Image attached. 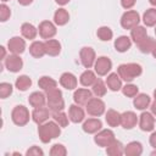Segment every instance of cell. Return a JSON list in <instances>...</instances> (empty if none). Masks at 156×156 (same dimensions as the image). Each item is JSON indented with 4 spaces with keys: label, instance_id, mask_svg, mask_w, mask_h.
<instances>
[{
    "label": "cell",
    "instance_id": "obj_43",
    "mask_svg": "<svg viewBox=\"0 0 156 156\" xmlns=\"http://www.w3.org/2000/svg\"><path fill=\"white\" fill-rule=\"evenodd\" d=\"M10 16H11L10 7L7 5H5V4H1L0 5V21L5 22V21H7L10 18Z\"/></svg>",
    "mask_w": 156,
    "mask_h": 156
},
{
    "label": "cell",
    "instance_id": "obj_4",
    "mask_svg": "<svg viewBox=\"0 0 156 156\" xmlns=\"http://www.w3.org/2000/svg\"><path fill=\"white\" fill-rule=\"evenodd\" d=\"M11 118L16 126H20V127L26 126L29 122V111L26 106L17 105L13 107V110L11 112Z\"/></svg>",
    "mask_w": 156,
    "mask_h": 156
},
{
    "label": "cell",
    "instance_id": "obj_5",
    "mask_svg": "<svg viewBox=\"0 0 156 156\" xmlns=\"http://www.w3.org/2000/svg\"><path fill=\"white\" fill-rule=\"evenodd\" d=\"M139 22H140V16L134 10L126 11L121 17V26L124 29H132V28L136 27L139 24Z\"/></svg>",
    "mask_w": 156,
    "mask_h": 156
},
{
    "label": "cell",
    "instance_id": "obj_19",
    "mask_svg": "<svg viewBox=\"0 0 156 156\" xmlns=\"http://www.w3.org/2000/svg\"><path fill=\"white\" fill-rule=\"evenodd\" d=\"M68 117L69 119L73 122V123H80L85 115H84V111L82 107H79V105L74 104V105H71L69 106V110H68Z\"/></svg>",
    "mask_w": 156,
    "mask_h": 156
},
{
    "label": "cell",
    "instance_id": "obj_50",
    "mask_svg": "<svg viewBox=\"0 0 156 156\" xmlns=\"http://www.w3.org/2000/svg\"><path fill=\"white\" fill-rule=\"evenodd\" d=\"M0 49H1V58H2V60H5V57H6V56H5V48H4V46H1Z\"/></svg>",
    "mask_w": 156,
    "mask_h": 156
},
{
    "label": "cell",
    "instance_id": "obj_56",
    "mask_svg": "<svg viewBox=\"0 0 156 156\" xmlns=\"http://www.w3.org/2000/svg\"><path fill=\"white\" fill-rule=\"evenodd\" d=\"M155 34H156V27H155Z\"/></svg>",
    "mask_w": 156,
    "mask_h": 156
},
{
    "label": "cell",
    "instance_id": "obj_48",
    "mask_svg": "<svg viewBox=\"0 0 156 156\" xmlns=\"http://www.w3.org/2000/svg\"><path fill=\"white\" fill-rule=\"evenodd\" d=\"M150 108H151V113H152L154 116H156V100L151 104V107H150Z\"/></svg>",
    "mask_w": 156,
    "mask_h": 156
},
{
    "label": "cell",
    "instance_id": "obj_30",
    "mask_svg": "<svg viewBox=\"0 0 156 156\" xmlns=\"http://www.w3.org/2000/svg\"><path fill=\"white\" fill-rule=\"evenodd\" d=\"M96 79L98 78H96L95 73L93 71H90L89 68H87V71H84L80 74V77H79V82H80V84L83 87H90V85H93Z\"/></svg>",
    "mask_w": 156,
    "mask_h": 156
},
{
    "label": "cell",
    "instance_id": "obj_47",
    "mask_svg": "<svg viewBox=\"0 0 156 156\" xmlns=\"http://www.w3.org/2000/svg\"><path fill=\"white\" fill-rule=\"evenodd\" d=\"M17 1H18V4H21V5H23V6L30 5V4L33 2V0H17Z\"/></svg>",
    "mask_w": 156,
    "mask_h": 156
},
{
    "label": "cell",
    "instance_id": "obj_55",
    "mask_svg": "<svg viewBox=\"0 0 156 156\" xmlns=\"http://www.w3.org/2000/svg\"><path fill=\"white\" fill-rule=\"evenodd\" d=\"M1 1H4V2H5V1H9V0H1Z\"/></svg>",
    "mask_w": 156,
    "mask_h": 156
},
{
    "label": "cell",
    "instance_id": "obj_36",
    "mask_svg": "<svg viewBox=\"0 0 156 156\" xmlns=\"http://www.w3.org/2000/svg\"><path fill=\"white\" fill-rule=\"evenodd\" d=\"M155 43H156V41H155L152 38L146 37L141 43H139V44H138V48H139V50H140L143 54H149V52H151V51H152Z\"/></svg>",
    "mask_w": 156,
    "mask_h": 156
},
{
    "label": "cell",
    "instance_id": "obj_18",
    "mask_svg": "<svg viewBox=\"0 0 156 156\" xmlns=\"http://www.w3.org/2000/svg\"><path fill=\"white\" fill-rule=\"evenodd\" d=\"M49 116H50L49 108H48V107H44V106H41V107H35V108L33 110V112H32V119H33L35 123H38V124H41V123L46 122L48 118H49Z\"/></svg>",
    "mask_w": 156,
    "mask_h": 156
},
{
    "label": "cell",
    "instance_id": "obj_7",
    "mask_svg": "<svg viewBox=\"0 0 156 156\" xmlns=\"http://www.w3.org/2000/svg\"><path fill=\"white\" fill-rule=\"evenodd\" d=\"M115 139V133L111 129H100L99 133L94 136V141L101 146V147H107Z\"/></svg>",
    "mask_w": 156,
    "mask_h": 156
},
{
    "label": "cell",
    "instance_id": "obj_41",
    "mask_svg": "<svg viewBox=\"0 0 156 156\" xmlns=\"http://www.w3.org/2000/svg\"><path fill=\"white\" fill-rule=\"evenodd\" d=\"M12 94V85L10 83H1L0 84V98L1 99H6L7 96H10Z\"/></svg>",
    "mask_w": 156,
    "mask_h": 156
},
{
    "label": "cell",
    "instance_id": "obj_24",
    "mask_svg": "<svg viewBox=\"0 0 156 156\" xmlns=\"http://www.w3.org/2000/svg\"><path fill=\"white\" fill-rule=\"evenodd\" d=\"M45 101H46V95H44L43 93L40 91H34L29 95L28 98V102L30 106H33L34 108L35 107H41L45 105Z\"/></svg>",
    "mask_w": 156,
    "mask_h": 156
},
{
    "label": "cell",
    "instance_id": "obj_33",
    "mask_svg": "<svg viewBox=\"0 0 156 156\" xmlns=\"http://www.w3.org/2000/svg\"><path fill=\"white\" fill-rule=\"evenodd\" d=\"M38 85H39V88H41L44 91H48V90H50V89L57 88V82H56L55 79L50 78V77L44 76V77L39 78V80H38Z\"/></svg>",
    "mask_w": 156,
    "mask_h": 156
},
{
    "label": "cell",
    "instance_id": "obj_28",
    "mask_svg": "<svg viewBox=\"0 0 156 156\" xmlns=\"http://www.w3.org/2000/svg\"><path fill=\"white\" fill-rule=\"evenodd\" d=\"M106 154L111 156H121L124 154V146L122 145L121 141L113 140L107 147H106Z\"/></svg>",
    "mask_w": 156,
    "mask_h": 156
},
{
    "label": "cell",
    "instance_id": "obj_51",
    "mask_svg": "<svg viewBox=\"0 0 156 156\" xmlns=\"http://www.w3.org/2000/svg\"><path fill=\"white\" fill-rule=\"evenodd\" d=\"M151 54H152V56H154V57L156 58V43H155V45H154V49H152Z\"/></svg>",
    "mask_w": 156,
    "mask_h": 156
},
{
    "label": "cell",
    "instance_id": "obj_31",
    "mask_svg": "<svg viewBox=\"0 0 156 156\" xmlns=\"http://www.w3.org/2000/svg\"><path fill=\"white\" fill-rule=\"evenodd\" d=\"M105 119L110 127H117L121 124V113H118L116 110H108L105 115Z\"/></svg>",
    "mask_w": 156,
    "mask_h": 156
},
{
    "label": "cell",
    "instance_id": "obj_38",
    "mask_svg": "<svg viewBox=\"0 0 156 156\" xmlns=\"http://www.w3.org/2000/svg\"><path fill=\"white\" fill-rule=\"evenodd\" d=\"M68 116L63 111H56L52 112V119L60 126V127H67L68 126Z\"/></svg>",
    "mask_w": 156,
    "mask_h": 156
},
{
    "label": "cell",
    "instance_id": "obj_8",
    "mask_svg": "<svg viewBox=\"0 0 156 156\" xmlns=\"http://www.w3.org/2000/svg\"><path fill=\"white\" fill-rule=\"evenodd\" d=\"M79 57H80V62L85 68H90L91 66H94L95 63V51L93 48L90 46H84L80 49L79 51Z\"/></svg>",
    "mask_w": 156,
    "mask_h": 156
},
{
    "label": "cell",
    "instance_id": "obj_12",
    "mask_svg": "<svg viewBox=\"0 0 156 156\" xmlns=\"http://www.w3.org/2000/svg\"><path fill=\"white\" fill-rule=\"evenodd\" d=\"M39 34L43 39H51L56 34V26L50 21H43L39 24Z\"/></svg>",
    "mask_w": 156,
    "mask_h": 156
},
{
    "label": "cell",
    "instance_id": "obj_53",
    "mask_svg": "<svg viewBox=\"0 0 156 156\" xmlns=\"http://www.w3.org/2000/svg\"><path fill=\"white\" fill-rule=\"evenodd\" d=\"M154 98H155V100H156V89L154 90Z\"/></svg>",
    "mask_w": 156,
    "mask_h": 156
},
{
    "label": "cell",
    "instance_id": "obj_32",
    "mask_svg": "<svg viewBox=\"0 0 156 156\" xmlns=\"http://www.w3.org/2000/svg\"><path fill=\"white\" fill-rule=\"evenodd\" d=\"M21 33L22 35L26 38V39H34L37 37V33H38V29L32 24V23H23L21 26Z\"/></svg>",
    "mask_w": 156,
    "mask_h": 156
},
{
    "label": "cell",
    "instance_id": "obj_49",
    "mask_svg": "<svg viewBox=\"0 0 156 156\" xmlns=\"http://www.w3.org/2000/svg\"><path fill=\"white\" fill-rule=\"evenodd\" d=\"M55 1H56V4H58L61 6H63V5H66V4L69 2V0H55Z\"/></svg>",
    "mask_w": 156,
    "mask_h": 156
},
{
    "label": "cell",
    "instance_id": "obj_34",
    "mask_svg": "<svg viewBox=\"0 0 156 156\" xmlns=\"http://www.w3.org/2000/svg\"><path fill=\"white\" fill-rule=\"evenodd\" d=\"M143 21L146 27H152L156 24V9H147L143 15Z\"/></svg>",
    "mask_w": 156,
    "mask_h": 156
},
{
    "label": "cell",
    "instance_id": "obj_52",
    "mask_svg": "<svg viewBox=\"0 0 156 156\" xmlns=\"http://www.w3.org/2000/svg\"><path fill=\"white\" fill-rule=\"evenodd\" d=\"M149 2H150L152 6H156V0H149Z\"/></svg>",
    "mask_w": 156,
    "mask_h": 156
},
{
    "label": "cell",
    "instance_id": "obj_2",
    "mask_svg": "<svg viewBox=\"0 0 156 156\" xmlns=\"http://www.w3.org/2000/svg\"><path fill=\"white\" fill-rule=\"evenodd\" d=\"M143 72V68L138 63H123L117 68V73L124 82H132L136 77H139Z\"/></svg>",
    "mask_w": 156,
    "mask_h": 156
},
{
    "label": "cell",
    "instance_id": "obj_6",
    "mask_svg": "<svg viewBox=\"0 0 156 156\" xmlns=\"http://www.w3.org/2000/svg\"><path fill=\"white\" fill-rule=\"evenodd\" d=\"M85 107H87V112L94 117H99L105 112V102L98 96L91 98L85 105Z\"/></svg>",
    "mask_w": 156,
    "mask_h": 156
},
{
    "label": "cell",
    "instance_id": "obj_26",
    "mask_svg": "<svg viewBox=\"0 0 156 156\" xmlns=\"http://www.w3.org/2000/svg\"><path fill=\"white\" fill-rule=\"evenodd\" d=\"M29 52H30V55H32L33 57H35V58L43 57V56L46 54L44 43H43V41H33V43L30 44V46H29Z\"/></svg>",
    "mask_w": 156,
    "mask_h": 156
},
{
    "label": "cell",
    "instance_id": "obj_42",
    "mask_svg": "<svg viewBox=\"0 0 156 156\" xmlns=\"http://www.w3.org/2000/svg\"><path fill=\"white\" fill-rule=\"evenodd\" d=\"M66 154H67V150L62 144H55L50 150L51 156H65Z\"/></svg>",
    "mask_w": 156,
    "mask_h": 156
},
{
    "label": "cell",
    "instance_id": "obj_27",
    "mask_svg": "<svg viewBox=\"0 0 156 156\" xmlns=\"http://www.w3.org/2000/svg\"><path fill=\"white\" fill-rule=\"evenodd\" d=\"M150 102H151L150 96L146 95V94H136L134 96V101H133L135 108L136 110H141V111L145 110L150 105Z\"/></svg>",
    "mask_w": 156,
    "mask_h": 156
},
{
    "label": "cell",
    "instance_id": "obj_11",
    "mask_svg": "<svg viewBox=\"0 0 156 156\" xmlns=\"http://www.w3.org/2000/svg\"><path fill=\"white\" fill-rule=\"evenodd\" d=\"M7 49L10 52L20 55L26 50V41L21 37H12L7 41Z\"/></svg>",
    "mask_w": 156,
    "mask_h": 156
},
{
    "label": "cell",
    "instance_id": "obj_35",
    "mask_svg": "<svg viewBox=\"0 0 156 156\" xmlns=\"http://www.w3.org/2000/svg\"><path fill=\"white\" fill-rule=\"evenodd\" d=\"M15 85H16V88L18 89V90H21V91H26L30 85H32V79L28 77V76H20L17 79H16V82H15Z\"/></svg>",
    "mask_w": 156,
    "mask_h": 156
},
{
    "label": "cell",
    "instance_id": "obj_10",
    "mask_svg": "<svg viewBox=\"0 0 156 156\" xmlns=\"http://www.w3.org/2000/svg\"><path fill=\"white\" fill-rule=\"evenodd\" d=\"M5 67H6L10 72L16 73V72H18V71L22 69V67H23V61H22V58H21L18 55L11 54V55H9V56L5 57Z\"/></svg>",
    "mask_w": 156,
    "mask_h": 156
},
{
    "label": "cell",
    "instance_id": "obj_29",
    "mask_svg": "<svg viewBox=\"0 0 156 156\" xmlns=\"http://www.w3.org/2000/svg\"><path fill=\"white\" fill-rule=\"evenodd\" d=\"M69 20V13L66 9H58L54 13V22L57 26H65Z\"/></svg>",
    "mask_w": 156,
    "mask_h": 156
},
{
    "label": "cell",
    "instance_id": "obj_1",
    "mask_svg": "<svg viewBox=\"0 0 156 156\" xmlns=\"http://www.w3.org/2000/svg\"><path fill=\"white\" fill-rule=\"evenodd\" d=\"M38 134H39L40 140L44 144H48L52 139L57 138L61 134V129H60V126L55 121L44 122V123L39 124V127H38Z\"/></svg>",
    "mask_w": 156,
    "mask_h": 156
},
{
    "label": "cell",
    "instance_id": "obj_44",
    "mask_svg": "<svg viewBox=\"0 0 156 156\" xmlns=\"http://www.w3.org/2000/svg\"><path fill=\"white\" fill-rule=\"evenodd\" d=\"M26 155L27 156H43L44 155V151L39 147V146H32L30 149H28L27 150V152H26Z\"/></svg>",
    "mask_w": 156,
    "mask_h": 156
},
{
    "label": "cell",
    "instance_id": "obj_45",
    "mask_svg": "<svg viewBox=\"0 0 156 156\" xmlns=\"http://www.w3.org/2000/svg\"><path fill=\"white\" fill-rule=\"evenodd\" d=\"M135 2H136V0H121V5H122V7L126 9V10L132 9V7L135 5Z\"/></svg>",
    "mask_w": 156,
    "mask_h": 156
},
{
    "label": "cell",
    "instance_id": "obj_25",
    "mask_svg": "<svg viewBox=\"0 0 156 156\" xmlns=\"http://www.w3.org/2000/svg\"><path fill=\"white\" fill-rule=\"evenodd\" d=\"M143 154V145L139 141H130L124 146V155L139 156Z\"/></svg>",
    "mask_w": 156,
    "mask_h": 156
},
{
    "label": "cell",
    "instance_id": "obj_21",
    "mask_svg": "<svg viewBox=\"0 0 156 156\" xmlns=\"http://www.w3.org/2000/svg\"><path fill=\"white\" fill-rule=\"evenodd\" d=\"M146 37H147V30L143 26H136V27H134V28L130 29V39L136 45L139 43H141Z\"/></svg>",
    "mask_w": 156,
    "mask_h": 156
},
{
    "label": "cell",
    "instance_id": "obj_14",
    "mask_svg": "<svg viewBox=\"0 0 156 156\" xmlns=\"http://www.w3.org/2000/svg\"><path fill=\"white\" fill-rule=\"evenodd\" d=\"M138 117L133 111H126L121 115V126L124 129H132L136 126Z\"/></svg>",
    "mask_w": 156,
    "mask_h": 156
},
{
    "label": "cell",
    "instance_id": "obj_13",
    "mask_svg": "<svg viewBox=\"0 0 156 156\" xmlns=\"http://www.w3.org/2000/svg\"><path fill=\"white\" fill-rule=\"evenodd\" d=\"M139 127L144 132H151L155 127V118L154 115L150 112H143L139 118Z\"/></svg>",
    "mask_w": 156,
    "mask_h": 156
},
{
    "label": "cell",
    "instance_id": "obj_17",
    "mask_svg": "<svg viewBox=\"0 0 156 156\" xmlns=\"http://www.w3.org/2000/svg\"><path fill=\"white\" fill-rule=\"evenodd\" d=\"M102 127V123L99 118H88L87 121H84L82 128L85 133L88 134H94V133H98Z\"/></svg>",
    "mask_w": 156,
    "mask_h": 156
},
{
    "label": "cell",
    "instance_id": "obj_3",
    "mask_svg": "<svg viewBox=\"0 0 156 156\" xmlns=\"http://www.w3.org/2000/svg\"><path fill=\"white\" fill-rule=\"evenodd\" d=\"M46 102L50 111H62L65 108V101L62 98V93L58 88H54L46 91Z\"/></svg>",
    "mask_w": 156,
    "mask_h": 156
},
{
    "label": "cell",
    "instance_id": "obj_37",
    "mask_svg": "<svg viewBox=\"0 0 156 156\" xmlns=\"http://www.w3.org/2000/svg\"><path fill=\"white\" fill-rule=\"evenodd\" d=\"M96 35H98V38H99L100 40H102V41H108V40L112 39V37H113V32L111 30L110 27L102 26V27H100V28L98 29Z\"/></svg>",
    "mask_w": 156,
    "mask_h": 156
},
{
    "label": "cell",
    "instance_id": "obj_40",
    "mask_svg": "<svg viewBox=\"0 0 156 156\" xmlns=\"http://www.w3.org/2000/svg\"><path fill=\"white\" fill-rule=\"evenodd\" d=\"M122 93L127 98H134L138 94V87L134 84H126L124 87H122Z\"/></svg>",
    "mask_w": 156,
    "mask_h": 156
},
{
    "label": "cell",
    "instance_id": "obj_46",
    "mask_svg": "<svg viewBox=\"0 0 156 156\" xmlns=\"http://www.w3.org/2000/svg\"><path fill=\"white\" fill-rule=\"evenodd\" d=\"M149 141H150V145H151L154 149H156V132H154V133L150 135Z\"/></svg>",
    "mask_w": 156,
    "mask_h": 156
},
{
    "label": "cell",
    "instance_id": "obj_9",
    "mask_svg": "<svg viewBox=\"0 0 156 156\" xmlns=\"http://www.w3.org/2000/svg\"><path fill=\"white\" fill-rule=\"evenodd\" d=\"M94 68H95V73L98 76H106L112 68V62H111V60L108 57L100 56V57H98L95 60Z\"/></svg>",
    "mask_w": 156,
    "mask_h": 156
},
{
    "label": "cell",
    "instance_id": "obj_15",
    "mask_svg": "<svg viewBox=\"0 0 156 156\" xmlns=\"http://www.w3.org/2000/svg\"><path fill=\"white\" fill-rule=\"evenodd\" d=\"M60 84L67 90H73L77 88V78L73 73L65 72L60 77Z\"/></svg>",
    "mask_w": 156,
    "mask_h": 156
},
{
    "label": "cell",
    "instance_id": "obj_16",
    "mask_svg": "<svg viewBox=\"0 0 156 156\" xmlns=\"http://www.w3.org/2000/svg\"><path fill=\"white\" fill-rule=\"evenodd\" d=\"M91 99V91L84 88H79L73 94V100L77 105H87L88 101Z\"/></svg>",
    "mask_w": 156,
    "mask_h": 156
},
{
    "label": "cell",
    "instance_id": "obj_22",
    "mask_svg": "<svg viewBox=\"0 0 156 156\" xmlns=\"http://www.w3.org/2000/svg\"><path fill=\"white\" fill-rule=\"evenodd\" d=\"M106 85L112 91H118L119 89H122V79L118 73H110L106 78Z\"/></svg>",
    "mask_w": 156,
    "mask_h": 156
},
{
    "label": "cell",
    "instance_id": "obj_20",
    "mask_svg": "<svg viewBox=\"0 0 156 156\" xmlns=\"http://www.w3.org/2000/svg\"><path fill=\"white\" fill-rule=\"evenodd\" d=\"M46 55L49 56H57L61 52V44L56 39H48L44 41Z\"/></svg>",
    "mask_w": 156,
    "mask_h": 156
},
{
    "label": "cell",
    "instance_id": "obj_39",
    "mask_svg": "<svg viewBox=\"0 0 156 156\" xmlns=\"http://www.w3.org/2000/svg\"><path fill=\"white\" fill-rule=\"evenodd\" d=\"M93 94L98 98H101L106 94V85L101 79H96L93 84Z\"/></svg>",
    "mask_w": 156,
    "mask_h": 156
},
{
    "label": "cell",
    "instance_id": "obj_54",
    "mask_svg": "<svg viewBox=\"0 0 156 156\" xmlns=\"http://www.w3.org/2000/svg\"><path fill=\"white\" fill-rule=\"evenodd\" d=\"M151 155H152V156H154V155H156V149H155V151H152V152H151Z\"/></svg>",
    "mask_w": 156,
    "mask_h": 156
},
{
    "label": "cell",
    "instance_id": "obj_23",
    "mask_svg": "<svg viewBox=\"0 0 156 156\" xmlns=\"http://www.w3.org/2000/svg\"><path fill=\"white\" fill-rule=\"evenodd\" d=\"M132 46V40L127 35H121L115 40V49L118 52H126Z\"/></svg>",
    "mask_w": 156,
    "mask_h": 156
}]
</instances>
